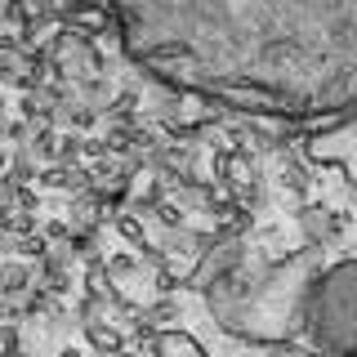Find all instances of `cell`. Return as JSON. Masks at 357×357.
Wrapping results in <instances>:
<instances>
[{
    "label": "cell",
    "instance_id": "obj_1",
    "mask_svg": "<svg viewBox=\"0 0 357 357\" xmlns=\"http://www.w3.org/2000/svg\"><path fill=\"white\" fill-rule=\"evenodd\" d=\"M326 273L317 245H299L290 255H268L245 241H228L206 255L192 277V290L206 295L210 317L223 335L255 349H282L308 326L312 282Z\"/></svg>",
    "mask_w": 357,
    "mask_h": 357
},
{
    "label": "cell",
    "instance_id": "obj_2",
    "mask_svg": "<svg viewBox=\"0 0 357 357\" xmlns=\"http://www.w3.org/2000/svg\"><path fill=\"white\" fill-rule=\"evenodd\" d=\"M308 344L326 357H357V259H340L312 282Z\"/></svg>",
    "mask_w": 357,
    "mask_h": 357
},
{
    "label": "cell",
    "instance_id": "obj_3",
    "mask_svg": "<svg viewBox=\"0 0 357 357\" xmlns=\"http://www.w3.org/2000/svg\"><path fill=\"white\" fill-rule=\"evenodd\" d=\"M304 156H308V165L340 170L344 178H349V188H357V121L344 126L340 134H331V139H317Z\"/></svg>",
    "mask_w": 357,
    "mask_h": 357
},
{
    "label": "cell",
    "instance_id": "obj_4",
    "mask_svg": "<svg viewBox=\"0 0 357 357\" xmlns=\"http://www.w3.org/2000/svg\"><path fill=\"white\" fill-rule=\"evenodd\" d=\"M277 183H282V192H290L295 210L308 206L312 170H308V161H299V152H277Z\"/></svg>",
    "mask_w": 357,
    "mask_h": 357
},
{
    "label": "cell",
    "instance_id": "obj_5",
    "mask_svg": "<svg viewBox=\"0 0 357 357\" xmlns=\"http://www.w3.org/2000/svg\"><path fill=\"white\" fill-rule=\"evenodd\" d=\"M148 357H210L206 353V344L197 340V335H188V331H161V340L152 344V349H143Z\"/></svg>",
    "mask_w": 357,
    "mask_h": 357
},
{
    "label": "cell",
    "instance_id": "obj_6",
    "mask_svg": "<svg viewBox=\"0 0 357 357\" xmlns=\"http://www.w3.org/2000/svg\"><path fill=\"white\" fill-rule=\"evenodd\" d=\"M31 286H36V264L5 259V268H0V290H5V299H22Z\"/></svg>",
    "mask_w": 357,
    "mask_h": 357
},
{
    "label": "cell",
    "instance_id": "obj_7",
    "mask_svg": "<svg viewBox=\"0 0 357 357\" xmlns=\"http://www.w3.org/2000/svg\"><path fill=\"white\" fill-rule=\"evenodd\" d=\"M81 331H85V344H89V349H94L98 357H116V353H126V349H130L116 321H94V326H81Z\"/></svg>",
    "mask_w": 357,
    "mask_h": 357
},
{
    "label": "cell",
    "instance_id": "obj_8",
    "mask_svg": "<svg viewBox=\"0 0 357 357\" xmlns=\"http://www.w3.org/2000/svg\"><path fill=\"white\" fill-rule=\"evenodd\" d=\"M85 295H94V299H107L112 308L121 304V286L112 282V273H107V259H98V264H85Z\"/></svg>",
    "mask_w": 357,
    "mask_h": 357
},
{
    "label": "cell",
    "instance_id": "obj_9",
    "mask_svg": "<svg viewBox=\"0 0 357 357\" xmlns=\"http://www.w3.org/2000/svg\"><path fill=\"white\" fill-rule=\"evenodd\" d=\"M98 116H103L98 107H89V103H81V98H76V103L59 107V126H54V130H76V134H85V130L98 126Z\"/></svg>",
    "mask_w": 357,
    "mask_h": 357
},
{
    "label": "cell",
    "instance_id": "obj_10",
    "mask_svg": "<svg viewBox=\"0 0 357 357\" xmlns=\"http://www.w3.org/2000/svg\"><path fill=\"white\" fill-rule=\"evenodd\" d=\"M27 152L36 156L40 165H59V152H63V130H36L31 134V143H27Z\"/></svg>",
    "mask_w": 357,
    "mask_h": 357
},
{
    "label": "cell",
    "instance_id": "obj_11",
    "mask_svg": "<svg viewBox=\"0 0 357 357\" xmlns=\"http://www.w3.org/2000/svg\"><path fill=\"white\" fill-rule=\"evenodd\" d=\"M76 98L89 107H98V112H107V103L116 94H112V85H107V76H89V81H76Z\"/></svg>",
    "mask_w": 357,
    "mask_h": 357
},
{
    "label": "cell",
    "instance_id": "obj_12",
    "mask_svg": "<svg viewBox=\"0 0 357 357\" xmlns=\"http://www.w3.org/2000/svg\"><path fill=\"white\" fill-rule=\"evenodd\" d=\"M143 317H148L156 331H174V321H183V304H178V299H156V304H148Z\"/></svg>",
    "mask_w": 357,
    "mask_h": 357
},
{
    "label": "cell",
    "instance_id": "obj_13",
    "mask_svg": "<svg viewBox=\"0 0 357 357\" xmlns=\"http://www.w3.org/2000/svg\"><path fill=\"white\" fill-rule=\"evenodd\" d=\"M139 268H143V259L139 255H130V250H116V255H107V273H112V282H130V277H139Z\"/></svg>",
    "mask_w": 357,
    "mask_h": 357
},
{
    "label": "cell",
    "instance_id": "obj_14",
    "mask_svg": "<svg viewBox=\"0 0 357 357\" xmlns=\"http://www.w3.org/2000/svg\"><path fill=\"white\" fill-rule=\"evenodd\" d=\"M0 228H5V241H18V237H31L36 228V215H27V210H14V215H0Z\"/></svg>",
    "mask_w": 357,
    "mask_h": 357
},
{
    "label": "cell",
    "instance_id": "obj_15",
    "mask_svg": "<svg viewBox=\"0 0 357 357\" xmlns=\"http://www.w3.org/2000/svg\"><path fill=\"white\" fill-rule=\"evenodd\" d=\"M112 228H116V237H121V241H130L134 250H139V245H148V223H143L139 215H121L116 223H112Z\"/></svg>",
    "mask_w": 357,
    "mask_h": 357
},
{
    "label": "cell",
    "instance_id": "obj_16",
    "mask_svg": "<svg viewBox=\"0 0 357 357\" xmlns=\"http://www.w3.org/2000/svg\"><path fill=\"white\" fill-rule=\"evenodd\" d=\"M232 201H237V206L241 210H250V215H255V210H264V178H255V183H241V188H232V192H228Z\"/></svg>",
    "mask_w": 357,
    "mask_h": 357
},
{
    "label": "cell",
    "instance_id": "obj_17",
    "mask_svg": "<svg viewBox=\"0 0 357 357\" xmlns=\"http://www.w3.org/2000/svg\"><path fill=\"white\" fill-rule=\"evenodd\" d=\"M156 223H161V228L165 232H178V228H188V210L183 206H178V201L170 197V201H165V206L161 210H156Z\"/></svg>",
    "mask_w": 357,
    "mask_h": 357
},
{
    "label": "cell",
    "instance_id": "obj_18",
    "mask_svg": "<svg viewBox=\"0 0 357 357\" xmlns=\"http://www.w3.org/2000/svg\"><path fill=\"white\" fill-rule=\"evenodd\" d=\"M67 174H72V170H63V165H45V170H40V178H36V188H45V192H50V188H59V192H67Z\"/></svg>",
    "mask_w": 357,
    "mask_h": 357
},
{
    "label": "cell",
    "instance_id": "obj_19",
    "mask_svg": "<svg viewBox=\"0 0 357 357\" xmlns=\"http://www.w3.org/2000/svg\"><path fill=\"white\" fill-rule=\"evenodd\" d=\"M85 161H89V165L112 161V152H107V139H103V134H98V139H85Z\"/></svg>",
    "mask_w": 357,
    "mask_h": 357
},
{
    "label": "cell",
    "instance_id": "obj_20",
    "mask_svg": "<svg viewBox=\"0 0 357 357\" xmlns=\"http://www.w3.org/2000/svg\"><path fill=\"white\" fill-rule=\"evenodd\" d=\"M0 357H22V340H18V326H5V335H0Z\"/></svg>",
    "mask_w": 357,
    "mask_h": 357
},
{
    "label": "cell",
    "instance_id": "obj_21",
    "mask_svg": "<svg viewBox=\"0 0 357 357\" xmlns=\"http://www.w3.org/2000/svg\"><path fill=\"white\" fill-rule=\"evenodd\" d=\"M18 210L36 215V210H40V188H22V192H18Z\"/></svg>",
    "mask_w": 357,
    "mask_h": 357
},
{
    "label": "cell",
    "instance_id": "obj_22",
    "mask_svg": "<svg viewBox=\"0 0 357 357\" xmlns=\"http://www.w3.org/2000/svg\"><path fill=\"white\" fill-rule=\"evenodd\" d=\"M268 357H326L317 349H295V344H282V349H268Z\"/></svg>",
    "mask_w": 357,
    "mask_h": 357
},
{
    "label": "cell",
    "instance_id": "obj_23",
    "mask_svg": "<svg viewBox=\"0 0 357 357\" xmlns=\"http://www.w3.org/2000/svg\"><path fill=\"white\" fill-rule=\"evenodd\" d=\"M54 357H85V353H81V349H59Z\"/></svg>",
    "mask_w": 357,
    "mask_h": 357
}]
</instances>
